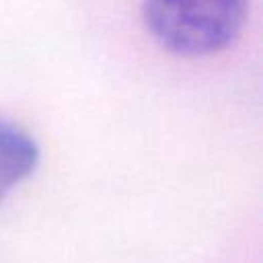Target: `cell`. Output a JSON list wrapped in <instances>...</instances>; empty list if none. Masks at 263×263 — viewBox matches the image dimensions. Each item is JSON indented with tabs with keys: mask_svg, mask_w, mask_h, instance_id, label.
I'll return each instance as SVG.
<instances>
[{
	"mask_svg": "<svg viewBox=\"0 0 263 263\" xmlns=\"http://www.w3.org/2000/svg\"><path fill=\"white\" fill-rule=\"evenodd\" d=\"M150 35L179 55H210L228 47L242 29L247 0H142Z\"/></svg>",
	"mask_w": 263,
	"mask_h": 263,
	"instance_id": "obj_1",
	"label": "cell"
},
{
	"mask_svg": "<svg viewBox=\"0 0 263 263\" xmlns=\"http://www.w3.org/2000/svg\"><path fill=\"white\" fill-rule=\"evenodd\" d=\"M37 162L35 140L18 125L0 119V201L35 171Z\"/></svg>",
	"mask_w": 263,
	"mask_h": 263,
	"instance_id": "obj_2",
	"label": "cell"
}]
</instances>
